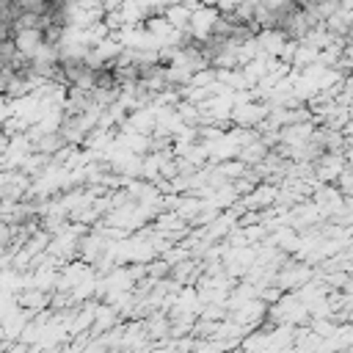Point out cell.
Returning <instances> with one entry per match:
<instances>
[{"instance_id": "1", "label": "cell", "mask_w": 353, "mask_h": 353, "mask_svg": "<svg viewBox=\"0 0 353 353\" xmlns=\"http://www.w3.org/2000/svg\"><path fill=\"white\" fill-rule=\"evenodd\" d=\"M14 6L22 14H44L55 22V14L61 11V0H14Z\"/></svg>"}]
</instances>
